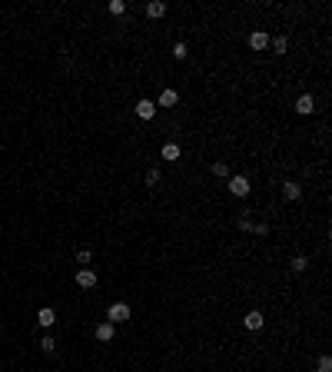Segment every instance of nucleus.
I'll list each match as a JSON object with an SVG mask.
<instances>
[{"label":"nucleus","mask_w":332,"mask_h":372,"mask_svg":"<svg viewBox=\"0 0 332 372\" xmlns=\"http://www.w3.org/2000/svg\"><path fill=\"white\" fill-rule=\"evenodd\" d=\"M283 196H286V199H299V196H302V186H299L296 180H286V183H283Z\"/></svg>","instance_id":"obj_10"},{"label":"nucleus","mask_w":332,"mask_h":372,"mask_svg":"<svg viewBox=\"0 0 332 372\" xmlns=\"http://www.w3.org/2000/svg\"><path fill=\"white\" fill-rule=\"evenodd\" d=\"M163 180V176H159V170L153 167V170H146V186H156V183Z\"/></svg>","instance_id":"obj_19"},{"label":"nucleus","mask_w":332,"mask_h":372,"mask_svg":"<svg viewBox=\"0 0 332 372\" xmlns=\"http://www.w3.org/2000/svg\"><path fill=\"white\" fill-rule=\"evenodd\" d=\"M213 176H223V180H230V167H226V163H213Z\"/></svg>","instance_id":"obj_18"},{"label":"nucleus","mask_w":332,"mask_h":372,"mask_svg":"<svg viewBox=\"0 0 332 372\" xmlns=\"http://www.w3.org/2000/svg\"><path fill=\"white\" fill-rule=\"evenodd\" d=\"M37 323L43 326V329H50V326L57 323V312H53V309H50V306H43V309H40V312H37Z\"/></svg>","instance_id":"obj_9"},{"label":"nucleus","mask_w":332,"mask_h":372,"mask_svg":"<svg viewBox=\"0 0 332 372\" xmlns=\"http://www.w3.org/2000/svg\"><path fill=\"white\" fill-rule=\"evenodd\" d=\"M249 47H253V50H259V54H262V50L269 47V33H262V30H253V33H249Z\"/></svg>","instance_id":"obj_6"},{"label":"nucleus","mask_w":332,"mask_h":372,"mask_svg":"<svg viewBox=\"0 0 332 372\" xmlns=\"http://www.w3.org/2000/svg\"><path fill=\"white\" fill-rule=\"evenodd\" d=\"M176 103H180V93H176V90H163L159 100H156V107H176Z\"/></svg>","instance_id":"obj_12"},{"label":"nucleus","mask_w":332,"mask_h":372,"mask_svg":"<svg viewBox=\"0 0 332 372\" xmlns=\"http://www.w3.org/2000/svg\"><path fill=\"white\" fill-rule=\"evenodd\" d=\"M296 113H302V117L316 113V100H312V93H302L299 100H296Z\"/></svg>","instance_id":"obj_4"},{"label":"nucleus","mask_w":332,"mask_h":372,"mask_svg":"<svg viewBox=\"0 0 332 372\" xmlns=\"http://www.w3.org/2000/svg\"><path fill=\"white\" fill-rule=\"evenodd\" d=\"M253 233H256V236H269V226H266V223H253Z\"/></svg>","instance_id":"obj_23"},{"label":"nucleus","mask_w":332,"mask_h":372,"mask_svg":"<svg viewBox=\"0 0 332 372\" xmlns=\"http://www.w3.org/2000/svg\"><path fill=\"white\" fill-rule=\"evenodd\" d=\"M243 326L249 329V333H259L262 326H266V319H262L259 309H253V312H246V316H243Z\"/></svg>","instance_id":"obj_3"},{"label":"nucleus","mask_w":332,"mask_h":372,"mask_svg":"<svg viewBox=\"0 0 332 372\" xmlns=\"http://www.w3.org/2000/svg\"><path fill=\"white\" fill-rule=\"evenodd\" d=\"M40 349H43V352H53V349H57V339H53L50 333H43V336H40Z\"/></svg>","instance_id":"obj_16"},{"label":"nucleus","mask_w":332,"mask_h":372,"mask_svg":"<svg viewBox=\"0 0 332 372\" xmlns=\"http://www.w3.org/2000/svg\"><path fill=\"white\" fill-rule=\"evenodd\" d=\"M253 216H249V213H243V216H239V223H236V226H239V230H243V233H253Z\"/></svg>","instance_id":"obj_17"},{"label":"nucleus","mask_w":332,"mask_h":372,"mask_svg":"<svg viewBox=\"0 0 332 372\" xmlns=\"http://www.w3.org/2000/svg\"><path fill=\"white\" fill-rule=\"evenodd\" d=\"M110 14H127V4H123V0H110Z\"/></svg>","instance_id":"obj_20"},{"label":"nucleus","mask_w":332,"mask_h":372,"mask_svg":"<svg viewBox=\"0 0 332 372\" xmlns=\"http://www.w3.org/2000/svg\"><path fill=\"white\" fill-rule=\"evenodd\" d=\"M316 369H319V372H332V359H329V356H319Z\"/></svg>","instance_id":"obj_21"},{"label":"nucleus","mask_w":332,"mask_h":372,"mask_svg":"<svg viewBox=\"0 0 332 372\" xmlns=\"http://www.w3.org/2000/svg\"><path fill=\"white\" fill-rule=\"evenodd\" d=\"M173 57H176V60H186V43H183V40L173 43Z\"/></svg>","instance_id":"obj_22"},{"label":"nucleus","mask_w":332,"mask_h":372,"mask_svg":"<svg viewBox=\"0 0 332 372\" xmlns=\"http://www.w3.org/2000/svg\"><path fill=\"white\" fill-rule=\"evenodd\" d=\"M163 160H180V143H166V146H163Z\"/></svg>","instance_id":"obj_15"},{"label":"nucleus","mask_w":332,"mask_h":372,"mask_svg":"<svg viewBox=\"0 0 332 372\" xmlns=\"http://www.w3.org/2000/svg\"><path fill=\"white\" fill-rule=\"evenodd\" d=\"M226 186H230V193H233V196H249V190H253L246 176H230V183H226Z\"/></svg>","instance_id":"obj_2"},{"label":"nucleus","mask_w":332,"mask_h":372,"mask_svg":"<svg viewBox=\"0 0 332 372\" xmlns=\"http://www.w3.org/2000/svg\"><path fill=\"white\" fill-rule=\"evenodd\" d=\"M113 333H117V326H113V323H100V326H96V339H100V342H110Z\"/></svg>","instance_id":"obj_11"},{"label":"nucleus","mask_w":332,"mask_h":372,"mask_svg":"<svg viewBox=\"0 0 332 372\" xmlns=\"http://www.w3.org/2000/svg\"><path fill=\"white\" fill-rule=\"evenodd\" d=\"M127 319H130V306H127V302H113V306L106 309V323L120 326V323H127Z\"/></svg>","instance_id":"obj_1"},{"label":"nucleus","mask_w":332,"mask_h":372,"mask_svg":"<svg viewBox=\"0 0 332 372\" xmlns=\"http://www.w3.org/2000/svg\"><path fill=\"white\" fill-rule=\"evenodd\" d=\"M289 270H293V273H306L309 270V256H293V262H289Z\"/></svg>","instance_id":"obj_13"},{"label":"nucleus","mask_w":332,"mask_h":372,"mask_svg":"<svg viewBox=\"0 0 332 372\" xmlns=\"http://www.w3.org/2000/svg\"><path fill=\"white\" fill-rule=\"evenodd\" d=\"M77 262H80V266H87V262H90V249H80V253H77Z\"/></svg>","instance_id":"obj_24"},{"label":"nucleus","mask_w":332,"mask_h":372,"mask_svg":"<svg viewBox=\"0 0 332 372\" xmlns=\"http://www.w3.org/2000/svg\"><path fill=\"white\" fill-rule=\"evenodd\" d=\"M136 117H140V120H153V117H156V103H153V100H140V103H136Z\"/></svg>","instance_id":"obj_5"},{"label":"nucleus","mask_w":332,"mask_h":372,"mask_svg":"<svg viewBox=\"0 0 332 372\" xmlns=\"http://www.w3.org/2000/svg\"><path fill=\"white\" fill-rule=\"evenodd\" d=\"M269 47L276 50V54H286V47H289V37H286V33H279V37L269 40Z\"/></svg>","instance_id":"obj_14"},{"label":"nucleus","mask_w":332,"mask_h":372,"mask_svg":"<svg viewBox=\"0 0 332 372\" xmlns=\"http://www.w3.org/2000/svg\"><path fill=\"white\" fill-rule=\"evenodd\" d=\"M77 286H80V289H93V286H96V273L93 270H80L77 273Z\"/></svg>","instance_id":"obj_7"},{"label":"nucleus","mask_w":332,"mask_h":372,"mask_svg":"<svg viewBox=\"0 0 332 372\" xmlns=\"http://www.w3.org/2000/svg\"><path fill=\"white\" fill-rule=\"evenodd\" d=\"M143 10H146V17H150V20H159V17L166 14V4H163V0H150Z\"/></svg>","instance_id":"obj_8"}]
</instances>
